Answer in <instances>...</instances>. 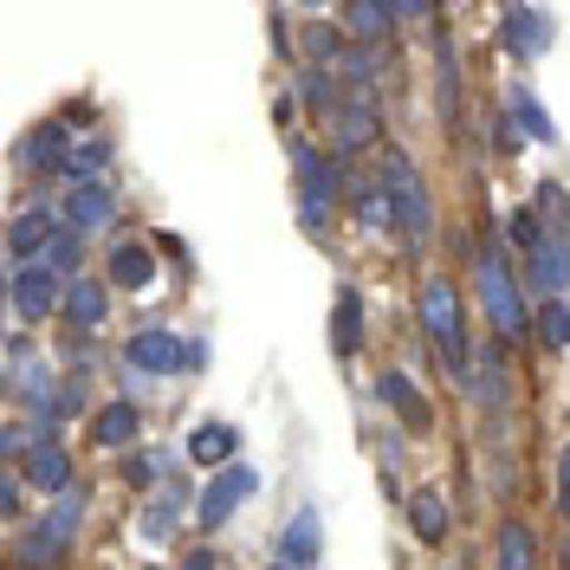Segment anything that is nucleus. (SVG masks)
<instances>
[{
  "label": "nucleus",
  "mask_w": 570,
  "mask_h": 570,
  "mask_svg": "<svg viewBox=\"0 0 570 570\" xmlns=\"http://www.w3.org/2000/svg\"><path fill=\"white\" fill-rule=\"evenodd\" d=\"M422 331L434 337V351H441V370L473 390V356H466V324H461V298H454V285L448 279H428L422 285Z\"/></svg>",
  "instance_id": "nucleus-1"
},
{
  "label": "nucleus",
  "mask_w": 570,
  "mask_h": 570,
  "mask_svg": "<svg viewBox=\"0 0 570 570\" xmlns=\"http://www.w3.org/2000/svg\"><path fill=\"white\" fill-rule=\"evenodd\" d=\"M78 519H85V493L71 487V493H59V505L46 512V519H33L27 532L13 538V570H46L66 558V544L78 538Z\"/></svg>",
  "instance_id": "nucleus-2"
},
{
  "label": "nucleus",
  "mask_w": 570,
  "mask_h": 570,
  "mask_svg": "<svg viewBox=\"0 0 570 570\" xmlns=\"http://www.w3.org/2000/svg\"><path fill=\"white\" fill-rule=\"evenodd\" d=\"M473 266H480V305H487V318H493V337L499 344H505V337H525L532 312H525L519 279H512V259H505L499 247H480L473 253Z\"/></svg>",
  "instance_id": "nucleus-3"
},
{
  "label": "nucleus",
  "mask_w": 570,
  "mask_h": 570,
  "mask_svg": "<svg viewBox=\"0 0 570 570\" xmlns=\"http://www.w3.org/2000/svg\"><path fill=\"white\" fill-rule=\"evenodd\" d=\"M383 188H390V220L402 227V240H409V247H428V234H434V202H428L422 169H415L409 156H390V163H383Z\"/></svg>",
  "instance_id": "nucleus-4"
},
{
  "label": "nucleus",
  "mask_w": 570,
  "mask_h": 570,
  "mask_svg": "<svg viewBox=\"0 0 570 570\" xmlns=\"http://www.w3.org/2000/svg\"><path fill=\"white\" fill-rule=\"evenodd\" d=\"M292 176H298V214H305V227L318 234L324 220H331V202H337V176H331V163H324V149L298 137L292 142Z\"/></svg>",
  "instance_id": "nucleus-5"
},
{
  "label": "nucleus",
  "mask_w": 570,
  "mask_h": 570,
  "mask_svg": "<svg viewBox=\"0 0 570 570\" xmlns=\"http://www.w3.org/2000/svg\"><path fill=\"white\" fill-rule=\"evenodd\" d=\"M66 292L71 285L46 266V259H33V266H7V298H13V318L20 324H33L46 318L52 305H66Z\"/></svg>",
  "instance_id": "nucleus-6"
},
{
  "label": "nucleus",
  "mask_w": 570,
  "mask_h": 570,
  "mask_svg": "<svg viewBox=\"0 0 570 570\" xmlns=\"http://www.w3.org/2000/svg\"><path fill=\"white\" fill-rule=\"evenodd\" d=\"M259 493V473H253V461H234V466H220L208 487H202V505H195V519H202V532H214V525H227L234 519V505L240 499Z\"/></svg>",
  "instance_id": "nucleus-7"
},
{
  "label": "nucleus",
  "mask_w": 570,
  "mask_h": 570,
  "mask_svg": "<svg viewBox=\"0 0 570 570\" xmlns=\"http://www.w3.org/2000/svg\"><path fill=\"white\" fill-rule=\"evenodd\" d=\"M59 234H66V227H59V214L46 208V202H39V208H20L7 220V259H13V266H33V259H46V247H52Z\"/></svg>",
  "instance_id": "nucleus-8"
},
{
  "label": "nucleus",
  "mask_w": 570,
  "mask_h": 570,
  "mask_svg": "<svg viewBox=\"0 0 570 570\" xmlns=\"http://www.w3.org/2000/svg\"><path fill=\"white\" fill-rule=\"evenodd\" d=\"M331 142H337V156H356V149H370L376 142V105H370V91H351L337 117H331Z\"/></svg>",
  "instance_id": "nucleus-9"
},
{
  "label": "nucleus",
  "mask_w": 570,
  "mask_h": 570,
  "mask_svg": "<svg viewBox=\"0 0 570 570\" xmlns=\"http://www.w3.org/2000/svg\"><path fill=\"white\" fill-rule=\"evenodd\" d=\"M124 356H130V370H149V376H176V370H188V344L169 337V331H137Z\"/></svg>",
  "instance_id": "nucleus-10"
},
{
  "label": "nucleus",
  "mask_w": 570,
  "mask_h": 570,
  "mask_svg": "<svg viewBox=\"0 0 570 570\" xmlns=\"http://www.w3.org/2000/svg\"><path fill=\"white\" fill-rule=\"evenodd\" d=\"M499 39H505V52H519V59H538V52L551 46V13H544V7H505V20H499Z\"/></svg>",
  "instance_id": "nucleus-11"
},
{
  "label": "nucleus",
  "mask_w": 570,
  "mask_h": 570,
  "mask_svg": "<svg viewBox=\"0 0 570 570\" xmlns=\"http://www.w3.org/2000/svg\"><path fill=\"white\" fill-rule=\"evenodd\" d=\"M318 551H324V525H318V512L305 505V512H292V525L279 532V564L285 570H312Z\"/></svg>",
  "instance_id": "nucleus-12"
},
{
  "label": "nucleus",
  "mask_w": 570,
  "mask_h": 570,
  "mask_svg": "<svg viewBox=\"0 0 570 570\" xmlns=\"http://www.w3.org/2000/svg\"><path fill=\"white\" fill-rule=\"evenodd\" d=\"M110 220H117V202H110L105 181L71 188V195H66V227H71V234H105Z\"/></svg>",
  "instance_id": "nucleus-13"
},
{
  "label": "nucleus",
  "mask_w": 570,
  "mask_h": 570,
  "mask_svg": "<svg viewBox=\"0 0 570 570\" xmlns=\"http://www.w3.org/2000/svg\"><path fill=\"white\" fill-rule=\"evenodd\" d=\"M188 461L214 466V473H220V466H234V461H240V434H234L227 422H202L195 434H188Z\"/></svg>",
  "instance_id": "nucleus-14"
},
{
  "label": "nucleus",
  "mask_w": 570,
  "mask_h": 570,
  "mask_svg": "<svg viewBox=\"0 0 570 570\" xmlns=\"http://www.w3.org/2000/svg\"><path fill=\"white\" fill-rule=\"evenodd\" d=\"M473 390H480V402H487V415H493V428H499L505 409H512V383H505V351H499V344L473 363Z\"/></svg>",
  "instance_id": "nucleus-15"
},
{
  "label": "nucleus",
  "mask_w": 570,
  "mask_h": 570,
  "mask_svg": "<svg viewBox=\"0 0 570 570\" xmlns=\"http://www.w3.org/2000/svg\"><path fill=\"white\" fill-rule=\"evenodd\" d=\"M493 570H538V538L525 519H505L493 538Z\"/></svg>",
  "instance_id": "nucleus-16"
},
{
  "label": "nucleus",
  "mask_w": 570,
  "mask_h": 570,
  "mask_svg": "<svg viewBox=\"0 0 570 570\" xmlns=\"http://www.w3.org/2000/svg\"><path fill=\"white\" fill-rule=\"evenodd\" d=\"M27 480H33L39 493H71V461L59 441H33V454H27Z\"/></svg>",
  "instance_id": "nucleus-17"
},
{
  "label": "nucleus",
  "mask_w": 570,
  "mask_h": 570,
  "mask_svg": "<svg viewBox=\"0 0 570 570\" xmlns=\"http://www.w3.org/2000/svg\"><path fill=\"white\" fill-rule=\"evenodd\" d=\"M105 312H110V285L71 279V292H66V324H71V331H98Z\"/></svg>",
  "instance_id": "nucleus-18"
},
{
  "label": "nucleus",
  "mask_w": 570,
  "mask_h": 570,
  "mask_svg": "<svg viewBox=\"0 0 570 570\" xmlns=\"http://www.w3.org/2000/svg\"><path fill=\"white\" fill-rule=\"evenodd\" d=\"M356 337H363V298H356V285H337V305H331V351L356 356Z\"/></svg>",
  "instance_id": "nucleus-19"
},
{
  "label": "nucleus",
  "mask_w": 570,
  "mask_h": 570,
  "mask_svg": "<svg viewBox=\"0 0 570 570\" xmlns=\"http://www.w3.org/2000/svg\"><path fill=\"white\" fill-rule=\"evenodd\" d=\"M344 20H351L356 39H370V52H383L390 33L402 27V20H395V7H383V0H356V7H344Z\"/></svg>",
  "instance_id": "nucleus-20"
},
{
  "label": "nucleus",
  "mask_w": 570,
  "mask_h": 570,
  "mask_svg": "<svg viewBox=\"0 0 570 570\" xmlns=\"http://www.w3.org/2000/svg\"><path fill=\"white\" fill-rule=\"evenodd\" d=\"M376 395H383V402H390L395 415H402V422L415 428V434L428 428V402H422V390H415V383H409L402 370H383V376H376Z\"/></svg>",
  "instance_id": "nucleus-21"
},
{
  "label": "nucleus",
  "mask_w": 570,
  "mask_h": 570,
  "mask_svg": "<svg viewBox=\"0 0 570 570\" xmlns=\"http://www.w3.org/2000/svg\"><path fill=\"white\" fill-rule=\"evenodd\" d=\"M71 142H66V124H39V130H27V142H20V163L27 169H66Z\"/></svg>",
  "instance_id": "nucleus-22"
},
{
  "label": "nucleus",
  "mask_w": 570,
  "mask_h": 570,
  "mask_svg": "<svg viewBox=\"0 0 570 570\" xmlns=\"http://www.w3.org/2000/svg\"><path fill=\"white\" fill-rule=\"evenodd\" d=\"M137 428H142L137 402H110V409L91 415V441H98V448H130V441H137Z\"/></svg>",
  "instance_id": "nucleus-23"
},
{
  "label": "nucleus",
  "mask_w": 570,
  "mask_h": 570,
  "mask_svg": "<svg viewBox=\"0 0 570 570\" xmlns=\"http://www.w3.org/2000/svg\"><path fill=\"white\" fill-rule=\"evenodd\" d=\"M532 279L544 298H564L570 292V247L564 240H544V247L532 253Z\"/></svg>",
  "instance_id": "nucleus-24"
},
{
  "label": "nucleus",
  "mask_w": 570,
  "mask_h": 570,
  "mask_svg": "<svg viewBox=\"0 0 570 570\" xmlns=\"http://www.w3.org/2000/svg\"><path fill=\"white\" fill-rule=\"evenodd\" d=\"M149 279H156V259H149V247L124 240V247L110 253V285H117V292H142Z\"/></svg>",
  "instance_id": "nucleus-25"
},
{
  "label": "nucleus",
  "mask_w": 570,
  "mask_h": 570,
  "mask_svg": "<svg viewBox=\"0 0 570 570\" xmlns=\"http://www.w3.org/2000/svg\"><path fill=\"white\" fill-rule=\"evenodd\" d=\"M409 525H415V538H422V544H441V538H448V499L422 487V493L409 499Z\"/></svg>",
  "instance_id": "nucleus-26"
},
{
  "label": "nucleus",
  "mask_w": 570,
  "mask_h": 570,
  "mask_svg": "<svg viewBox=\"0 0 570 570\" xmlns=\"http://www.w3.org/2000/svg\"><path fill=\"white\" fill-rule=\"evenodd\" d=\"M105 163H110V142H105V137H85V142H71L66 176L78 181V188H91V181L105 176Z\"/></svg>",
  "instance_id": "nucleus-27"
},
{
  "label": "nucleus",
  "mask_w": 570,
  "mask_h": 570,
  "mask_svg": "<svg viewBox=\"0 0 570 570\" xmlns=\"http://www.w3.org/2000/svg\"><path fill=\"white\" fill-rule=\"evenodd\" d=\"M505 117H512V124H519L532 142H551V117L538 110V98L525 91V85H512V91H505Z\"/></svg>",
  "instance_id": "nucleus-28"
},
{
  "label": "nucleus",
  "mask_w": 570,
  "mask_h": 570,
  "mask_svg": "<svg viewBox=\"0 0 570 570\" xmlns=\"http://www.w3.org/2000/svg\"><path fill=\"white\" fill-rule=\"evenodd\" d=\"M441 130H461V71H454V46L441 39Z\"/></svg>",
  "instance_id": "nucleus-29"
},
{
  "label": "nucleus",
  "mask_w": 570,
  "mask_h": 570,
  "mask_svg": "<svg viewBox=\"0 0 570 570\" xmlns=\"http://www.w3.org/2000/svg\"><path fill=\"white\" fill-rule=\"evenodd\" d=\"M538 344H544V351H564L570 344V305L564 298H544V305H538Z\"/></svg>",
  "instance_id": "nucleus-30"
},
{
  "label": "nucleus",
  "mask_w": 570,
  "mask_h": 570,
  "mask_svg": "<svg viewBox=\"0 0 570 570\" xmlns=\"http://www.w3.org/2000/svg\"><path fill=\"white\" fill-rule=\"evenodd\" d=\"M298 98H305L312 110H324V117H337V105H344V98H337V85H331V78H324L318 66L298 71Z\"/></svg>",
  "instance_id": "nucleus-31"
},
{
  "label": "nucleus",
  "mask_w": 570,
  "mask_h": 570,
  "mask_svg": "<svg viewBox=\"0 0 570 570\" xmlns=\"http://www.w3.org/2000/svg\"><path fill=\"white\" fill-rule=\"evenodd\" d=\"M46 266H52L59 279H66V273H78V266H85V234H71V227H66V234L46 247Z\"/></svg>",
  "instance_id": "nucleus-32"
},
{
  "label": "nucleus",
  "mask_w": 570,
  "mask_h": 570,
  "mask_svg": "<svg viewBox=\"0 0 570 570\" xmlns=\"http://www.w3.org/2000/svg\"><path fill=\"white\" fill-rule=\"evenodd\" d=\"M298 46H305V52H312V59H318V66H331V59H337V66H344V39L331 33V27H324V20H312V27H305V39H298Z\"/></svg>",
  "instance_id": "nucleus-33"
},
{
  "label": "nucleus",
  "mask_w": 570,
  "mask_h": 570,
  "mask_svg": "<svg viewBox=\"0 0 570 570\" xmlns=\"http://www.w3.org/2000/svg\"><path fill=\"white\" fill-rule=\"evenodd\" d=\"M176 512H181L176 493H163L156 505H149V512H142V538H149V544H163V538L176 532Z\"/></svg>",
  "instance_id": "nucleus-34"
},
{
  "label": "nucleus",
  "mask_w": 570,
  "mask_h": 570,
  "mask_svg": "<svg viewBox=\"0 0 570 570\" xmlns=\"http://www.w3.org/2000/svg\"><path fill=\"white\" fill-rule=\"evenodd\" d=\"M356 214H363L370 227H390V188H376V181L356 188Z\"/></svg>",
  "instance_id": "nucleus-35"
},
{
  "label": "nucleus",
  "mask_w": 570,
  "mask_h": 570,
  "mask_svg": "<svg viewBox=\"0 0 570 570\" xmlns=\"http://www.w3.org/2000/svg\"><path fill=\"white\" fill-rule=\"evenodd\" d=\"M163 466H169V454H156V448H149V454H137V461L124 466V480H130V487H149Z\"/></svg>",
  "instance_id": "nucleus-36"
},
{
  "label": "nucleus",
  "mask_w": 570,
  "mask_h": 570,
  "mask_svg": "<svg viewBox=\"0 0 570 570\" xmlns=\"http://www.w3.org/2000/svg\"><path fill=\"white\" fill-rule=\"evenodd\" d=\"M512 240H519L525 253L544 247V227H538V214H519V220H512Z\"/></svg>",
  "instance_id": "nucleus-37"
},
{
  "label": "nucleus",
  "mask_w": 570,
  "mask_h": 570,
  "mask_svg": "<svg viewBox=\"0 0 570 570\" xmlns=\"http://www.w3.org/2000/svg\"><path fill=\"white\" fill-rule=\"evenodd\" d=\"M0 512H7V519H20V473H13V466L0 473Z\"/></svg>",
  "instance_id": "nucleus-38"
},
{
  "label": "nucleus",
  "mask_w": 570,
  "mask_h": 570,
  "mask_svg": "<svg viewBox=\"0 0 570 570\" xmlns=\"http://www.w3.org/2000/svg\"><path fill=\"white\" fill-rule=\"evenodd\" d=\"M20 448H27V428L7 422V434H0V454H7V461H20Z\"/></svg>",
  "instance_id": "nucleus-39"
},
{
  "label": "nucleus",
  "mask_w": 570,
  "mask_h": 570,
  "mask_svg": "<svg viewBox=\"0 0 570 570\" xmlns=\"http://www.w3.org/2000/svg\"><path fill=\"white\" fill-rule=\"evenodd\" d=\"M558 512L570 519V448L558 454Z\"/></svg>",
  "instance_id": "nucleus-40"
},
{
  "label": "nucleus",
  "mask_w": 570,
  "mask_h": 570,
  "mask_svg": "<svg viewBox=\"0 0 570 570\" xmlns=\"http://www.w3.org/2000/svg\"><path fill=\"white\" fill-rule=\"evenodd\" d=\"M214 564H220V558H214L208 544H202V551H188V558H181V570H214Z\"/></svg>",
  "instance_id": "nucleus-41"
},
{
  "label": "nucleus",
  "mask_w": 570,
  "mask_h": 570,
  "mask_svg": "<svg viewBox=\"0 0 570 570\" xmlns=\"http://www.w3.org/2000/svg\"><path fill=\"white\" fill-rule=\"evenodd\" d=\"M564 564H570V538H564Z\"/></svg>",
  "instance_id": "nucleus-42"
}]
</instances>
